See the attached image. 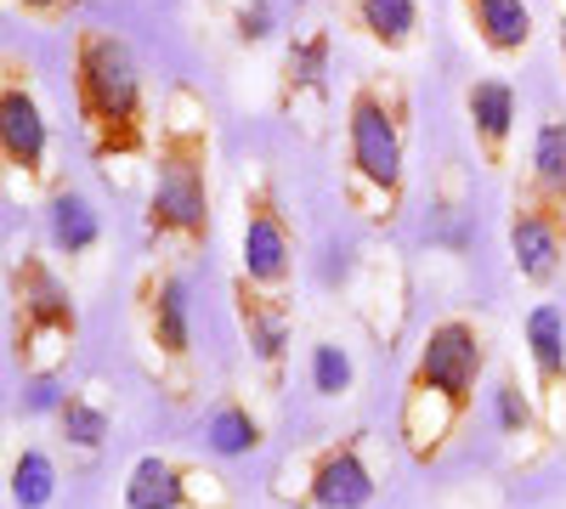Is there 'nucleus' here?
<instances>
[{
	"mask_svg": "<svg viewBox=\"0 0 566 509\" xmlns=\"http://www.w3.org/2000/svg\"><path fill=\"white\" fill-rule=\"evenodd\" d=\"M45 148H52V125H45V108L29 85V68L12 63L7 79H0V153H7V170L40 181Z\"/></svg>",
	"mask_w": 566,
	"mask_h": 509,
	"instance_id": "obj_9",
	"label": "nucleus"
},
{
	"mask_svg": "<svg viewBox=\"0 0 566 509\" xmlns=\"http://www.w3.org/2000/svg\"><path fill=\"white\" fill-rule=\"evenodd\" d=\"M148 238L176 250L210 244V108L193 85H170L154 153L148 193Z\"/></svg>",
	"mask_w": 566,
	"mask_h": 509,
	"instance_id": "obj_2",
	"label": "nucleus"
},
{
	"mask_svg": "<svg viewBox=\"0 0 566 509\" xmlns=\"http://www.w3.org/2000/svg\"><path fill=\"white\" fill-rule=\"evenodd\" d=\"M74 108L85 148L108 176L148 153V85L130 45L108 29H74Z\"/></svg>",
	"mask_w": 566,
	"mask_h": 509,
	"instance_id": "obj_3",
	"label": "nucleus"
},
{
	"mask_svg": "<svg viewBox=\"0 0 566 509\" xmlns=\"http://www.w3.org/2000/svg\"><path fill=\"white\" fill-rule=\"evenodd\" d=\"M464 114H470V136H476V153L488 170L504 165L510 136H515V91L510 79H476L464 91Z\"/></svg>",
	"mask_w": 566,
	"mask_h": 509,
	"instance_id": "obj_15",
	"label": "nucleus"
},
{
	"mask_svg": "<svg viewBox=\"0 0 566 509\" xmlns=\"http://www.w3.org/2000/svg\"><path fill=\"white\" fill-rule=\"evenodd\" d=\"M232 295H239V322H244V346L255 357V368L277 385L283 380V357H290V306L277 300V289H261L250 284V277L239 272V284H232Z\"/></svg>",
	"mask_w": 566,
	"mask_h": 509,
	"instance_id": "obj_13",
	"label": "nucleus"
},
{
	"mask_svg": "<svg viewBox=\"0 0 566 509\" xmlns=\"http://www.w3.org/2000/svg\"><path fill=\"white\" fill-rule=\"evenodd\" d=\"M12 7H18L23 18H34V23H57V18H69L74 0H12Z\"/></svg>",
	"mask_w": 566,
	"mask_h": 509,
	"instance_id": "obj_26",
	"label": "nucleus"
},
{
	"mask_svg": "<svg viewBox=\"0 0 566 509\" xmlns=\"http://www.w3.org/2000/svg\"><path fill=\"white\" fill-rule=\"evenodd\" d=\"M510 255H515V272L527 284H538V289L555 284L566 266V204L527 188L510 204Z\"/></svg>",
	"mask_w": 566,
	"mask_h": 509,
	"instance_id": "obj_8",
	"label": "nucleus"
},
{
	"mask_svg": "<svg viewBox=\"0 0 566 509\" xmlns=\"http://www.w3.org/2000/svg\"><path fill=\"white\" fill-rule=\"evenodd\" d=\"M57 425H63V442L80 447V453H97L108 442V407L91 402L85 391H69L63 407H57Z\"/></svg>",
	"mask_w": 566,
	"mask_h": 509,
	"instance_id": "obj_22",
	"label": "nucleus"
},
{
	"mask_svg": "<svg viewBox=\"0 0 566 509\" xmlns=\"http://www.w3.org/2000/svg\"><path fill=\"white\" fill-rule=\"evenodd\" d=\"M142 306H148V340L165 362H187L193 357V300H187V284L176 272H154L148 289H142Z\"/></svg>",
	"mask_w": 566,
	"mask_h": 509,
	"instance_id": "obj_14",
	"label": "nucleus"
},
{
	"mask_svg": "<svg viewBox=\"0 0 566 509\" xmlns=\"http://www.w3.org/2000/svg\"><path fill=\"white\" fill-rule=\"evenodd\" d=\"M482 368H488V340L476 322L470 317L431 322V335H424V346L408 368L402 420H397V436L413 465H431V458L448 453V442L470 420V407H476Z\"/></svg>",
	"mask_w": 566,
	"mask_h": 509,
	"instance_id": "obj_1",
	"label": "nucleus"
},
{
	"mask_svg": "<svg viewBox=\"0 0 566 509\" xmlns=\"http://www.w3.org/2000/svg\"><path fill=\"white\" fill-rule=\"evenodd\" d=\"M7 492L18 509H45L57 498V465H52V453L45 447H23L12 458V476H7Z\"/></svg>",
	"mask_w": 566,
	"mask_h": 509,
	"instance_id": "obj_21",
	"label": "nucleus"
},
{
	"mask_svg": "<svg viewBox=\"0 0 566 509\" xmlns=\"http://www.w3.org/2000/svg\"><path fill=\"white\" fill-rule=\"evenodd\" d=\"M312 391L317 396H346L352 391V357H346V346H335V340L312 346Z\"/></svg>",
	"mask_w": 566,
	"mask_h": 509,
	"instance_id": "obj_23",
	"label": "nucleus"
},
{
	"mask_svg": "<svg viewBox=\"0 0 566 509\" xmlns=\"http://www.w3.org/2000/svg\"><path fill=\"white\" fill-rule=\"evenodd\" d=\"M522 340L538 374V407H544V431L566 425V311L555 300H538L522 322Z\"/></svg>",
	"mask_w": 566,
	"mask_h": 509,
	"instance_id": "obj_11",
	"label": "nucleus"
},
{
	"mask_svg": "<svg viewBox=\"0 0 566 509\" xmlns=\"http://www.w3.org/2000/svg\"><path fill=\"white\" fill-rule=\"evenodd\" d=\"M283 114L301 119L306 136H323V114H328V34L323 29L290 40V52H283Z\"/></svg>",
	"mask_w": 566,
	"mask_h": 509,
	"instance_id": "obj_12",
	"label": "nucleus"
},
{
	"mask_svg": "<svg viewBox=\"0 0 566 509\" xmlns=\"http://www.w3.org/2000/svg\"><path fill=\"white\" fill-rule=\"evenodd\" d=\"M555 40H560V63H566V0H555Z\"/></svg>",
	"mask_w": 566,
	"mask_h": 509,
	"instance_id": "obj_27",
	"label": "nucleus"
},
{
	"mask_svg": "<svg viewBox=\"0 0 566 509\" xmlns=\"http://www.w3.org/2000/svg\"><path fill=\"white\" fill-rule=\"evenodd\" d=\"M261 442H266V431H261V420H255L244 402H216V407H210L205 447H210L216 458H250V453H261Z\"/></svg>",
	"mask_w": 566,
	"mask_h": 509,
	"instance_id": "obj_19",
	"label": "nucleus"
},
{
	"mask_svg": "<svg viewBox=\"0 0 566 509\" xmlns=\"http://www.w3.org/2000/svg\"><path fill=\"white\" fill-rule=\"evenodd\" d=\"M45 238H52V250L69 255V261L91 255V250H97V238H103L97 204H91L80 188H57L52 199H45Z\"/></svg>",
	"mask_w": 566,
	"mask_h": 509,
	"instance_id": "obj_17",
	"label": "nucleus"
},
{
	"mask_svg": "<svg viewBox=\"0 0 566 509\" xmlns=\"http://www.w3.org/2000/svg\"><path fill=\"white\" fill-rule=\"evenodd\" d=\"M533 193L566 204V119H544L533 136Z\"/></svg>",
	"mask_w": 566,
	"mask_h": 509,
	"instance_id": "obj_20",
	"label": "nucleus"
},
{
	"mask_svg": "<svg viewBox=\"0 0 566 509\" xmlns=\"http://www.w3.org/2000/svg\"><path fill=\"white\" fill-rule=\"evenodd\" d=\"M80 311L74 295L63 289V277L45 266V255H23L12 266V357L23 362V374H57L74 351Z\"/></svg>",
	"mask_w": 566,
	"mask_h": 509,
	"instance_id": "obj_5",
	"label": "nucleus"
},
{
	"mask_svg": "<svg viewBox=\"0 0 566 509\" xmlns=\"http://www.w3.org/2000/svg\"><path fill=\"white\" fill-rule=\"evenodd\" d=\"M493 413H499V431H504V436H522V431L533 425L538 407L522 396V385H515L510 374H499V380H493Z\"/></svg>",
	"mask_w": 566,
	"mask_h": 509,
	"instance_id": "obj_24",
	"label": "nucleus"
},
{
	"mask_svg": "<svg viewBox=\"0 0 566 509\" xmlns=\"http://www.w3.org/2000/svg\"><path fill=\"white\" fill-rule=\"evenodd\" d=\"M244 277L261 289H283L295 272V233H290V215H283L272 181L255 176L244 188V244H239Z\"/></svg>",
	"mask_w": 566,
	"mask_h": 509,
	"instance_id": "obj_7",
	"label": "nucleus"
},
{
	"mask_svg": "<svg viewBox=\"0 0 566 509\" xmlns=\"http://www.w3.org/2000/svg\"><path fill=\"white\" fill-rule=\"evenodd\" d=\"M464 23L476 29V40L488 45L493 57H522L533 45V7L527 0H459Z\"/></svg>",
	"mask_w": 566,
	"mask_h": 509,
	"instance_id": "obj_16",
	"label": "nucleus"
},
{
	"mask_svg": "<svg viewBox=\"0 0 566 509\" xmlns=\"http://www.w3.org/2000/svg\"><path fill=\"white\" fill-rule=\"evenodd\" d=\"M374 492H380V481H374L368 458H363V436H346V442H328L306 465L301 503H312V509H368Z\"/></svg>",
	"mask_w": 566,
	"mask_h": 509,
	"instance_id": "obj_10",
	"label": "nucleus"
},
{
	"mask_svg": "<svg viewBox=\"0 0 566 509\" xmlns=\"http://www.w3.org/2000/svg\"><path fill=\"white\" fill-rule=\"evenodd\" d=\"M352 29L380 52H408L419 40V0H352Z\"/></svg>",
	"mask_w": 566,
	"mask_h": 509,
	"instance_id": "obj_18",
	"label": "nucleus"
},
{
	"mask_svg": "<svg viewBox=\"0 0 566 509\" xmlns=\"http://www.w3.org/2000/svg\"><path fill=\"white\" fill-rule=\"evenodd\" d=\"M408 181V91L397 74H368L346 97V199L368 221H397Z\"/></svg>",
	"mask_w": 566,
	"mask_h": 509,
	"instance_id": "obj_4",
	"label": "nucleus"
},
{
	"mask_svg": "<svg viewBox=\"0 0 566 509\" xmlns=\"http://www.w3.org/2000/svg\"><path fill=\"white\" fill-rule=\"evenodd\" d=\"M63 385H57V374H40V380H29V396H23V407L29 413H57L63 407Z\"/></svg>",
	"mask_w": 566,
	"mask_h": 509,
	"instance_id": "obj_25",
	"label": "nucleus"
},
{
	"mask_svg": "<svg viewBox=\"0 0 566 509\" xmlns=\"http://www.w3.org/2000/svg\"><path fill=\"white\" fill-rule=\"evenodd\" d=\"M119 498L125 509H232V492L221 487V476L165 458V453H142L125 470Z\"/></svg>",
	"mask_w": 566,
	"mask_h": 509,
	"instance_id": "obj_6",
	"label": "nucleus"
}]
</instances>
